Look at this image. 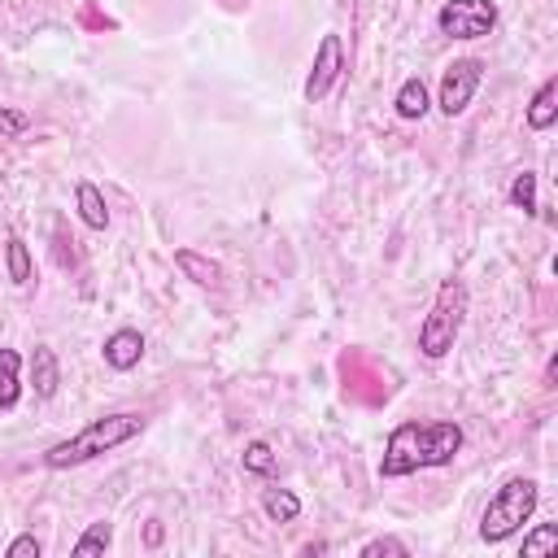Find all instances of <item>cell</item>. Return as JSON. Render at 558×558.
<instances>
[{
  "label": "cell",
  "mask_w": 558,
  "mask_h": 558,
  "mask_svg": "<svg viewBox=\"0 0 558 558\" xmlns=\"http://www.w3.org/2000/svg\"><path fill=\"white\" fill-rule=\"evenodd\" d=\"M392 105H397V118H405V122H418V118H427V109H432L427 83H423L418 74H410V78H405V83L397 87Z\"/></svg>",
  "instance_id": "8fae6325"
},
{
  "label": "cell",
  "mask_w": 558,
  "mask_h": 558,
  "mask_svg": "<svg viewBox=\"0 0 558 558\" xmlns=\"http://www.w3.org/2000/svg\"><path fill=\"white\" fill-rule=\"evenodd\" d=\"M527 126L532 131H549L554 122H558V78H545L541 87H536V96L527 100Z\"/></svg>",
  "instance_id": "7c38bea8"
},
{
  "label": "cell",
  "mask_w": 558,
  "mask_h": 558,
  "mask_svg": "<svg viewBox=\"0 0 558 558\" xmlns=\"http://www.w3.org/2000/svg\"><path fill=\"white\" fill-rule=\"evenodd\" d=\"M4 558H39V541L26 532V536H17V541H9V549H4Z\"/></svg>",
  "instance_id": "603a6c76"
},
{
  "label": "cell",
  "mask_w": 558,
  "mask_h": 558,
  "mask_svg": "<svg viewBox=\"0 0 558 558\" xmlns=\"http://www.w3.org/2000/svg\"><path fill=\"white\" fill-rule=\"evenodd\" d=\"M506 196H510L514 209H523V214L532 218V214L541 209V205H536V174H532V170H519V174L510 179V192H506Z\"/></svg>",
  "instance_id": "e0dca14e"
},
{
  "label": "cell",
  "mask_w": 558,
  "mask_h": 558,
  "mask_svg": "<svg viewBox=\"0 0 558 558\" xmlns=\"http://www.w3.org/2000/svg\"><path fill=\"white\" fill-rule=\"evenodd\" d=\"M466 305H471L466 283L462 279H440V288H436V296H432V305L418 323V353L423 357L440 362V357L453 353V344L462 336V323H466Z\"/></svg>",
  "instance_id": "3957f363"
},
{
  "label": "cell",
  "mask_w": 558,
  "mask_h": 558,
  "mask_svg": "<svg viewBox=\"0 0 558 558\" xmlns=\"http://www.w3.org/2000/svg\"><path fill=\"white\" fill-rule=\"evenodd\" d=\"M4 262H9V279H13L17 288H26V283H31V248H26L22 235H9V240H4Z\"/></svg>",
  "instance_id": "2e32d148"
},
{
  "label": "cell",
  "mask_w": 558,
  "mask_h": 558,
  "mask_svg": "<svg viewBox=\"0 0 558 558\" xmlns=\"http://www.w3.org/2000/svg\"><path fill=\"white\" fill-rule=\"evenodd\" d=\"M31 126V118L22 113V109H9V105H0V140H13V135H22Z\"/></svg>",
  "instance_id": "7402d4cb"
},
{
  "label": "cell",
  "mask_w": 558,
  "mask_h": 558,
  "mask_svg": "<svg viewBox=\"0 0 558 558\" xmlns=\"http://www.w3.org/2000/svg\"><path fill=\"white\" fill-rule=\"evenodd\" d=\"M244 471L248 475H270L275 471V449L266 440H248L244 445Z\"/></svg>",
  "instance_id": "ffe728a7"
},
{
  "label": "cell",
  "mask_w": 558,
  "mask_h": 558,
  "mask_svg": "<svg viewBox=\"0 0 558 558\" xmlns=\"http://www.w3.org/2000/svg\"><path fill=\"white\" fill-rule=\"evenodd\" d=\"M74 205H78V218H83L92 231H105V227H109L105 192H100L92 179H78V183H74Z\"/></svg>",
  "instance_id": "30bf717a"
},
{
  "label": "cell",
  "mask_w": 558,
  "mask_h": 558,
  "mask_svg": "<svg viewBox=\"0 0 558 558\" xmlns=\"http://www.w3.org/2000/svg\"><path fill=\"white\" fill-rule=\"evenodd\" d=\"M144 427H148V418H144V414H135V410L100 414V418H92L87 427H78L74 436H65V440H57L52 449H44V466H48V471L83 466V462H92V458H100V453L122 449V445H126V440H135Z\"/></svg>",
  "instance_id": "7a4b0ae2"
},
{
  "label": "cell",
  "mask_w": 558,
  "mask_h": 558,
  "mask_svg": "<svg viewBox=\"0 0 558 558\" xmlns=\"http://www.w3.org/2000/svg\"><path fill=\"white\" fill-rule=\"evenodd\" d=\"M554 549H558V527H554V523H536V527L523 536V558L554 554Z\"/></svg>",
  "instance_id": "d6986e66"
},
{
  "label": "cell",
  "mask_w": 558,
  "mask_h": 558,
  "mask_svg": "<svg viewBox=\"0 0 558 558\" xmlns=\"http://www.w3.org/2000/svg\"><path fill=\"white\" fill-rule=\"evenodd\" d=\"M105 362L113 366V371H131V366H140V357H144V336L135 331V327H118L109 340H105Z\"/></svg>",
  "instance_id": "ba28073f"
},
{
  "label": "cell",
  "mask_w": 558,
  "mask_h": 558,
  "mask_svg": "<svg viewBox=\"0 0 558 558\" xmlns=\"http://www.w3.org/2000/svg\"><path fill=\"white\" fill-rule=\"evenodd\" d=\"M31 388L39 401L57 397V388H61V362L48 344H35V353H31Z\"/></svg>",
  "instance_id": "9c48e42d"
},
{
  "label": "cell",
  "mask_w": 558,
  "mask_h": 558,
  "mask_svg": "<svg viewBox=\"0 0 558 558\" xmlns=\"http://www.w3.org/2000/svg\"><path fill=\"white\" fill-rule=\"evenodd\" d=\"M174 266H179L192 283H201V288H218V283H222L218 262H209V257H201V253H192V248H179V253H174Z\"/></svg>",
  "instance_id": "5bb4252c"
},
{
  "label": "cell",
  "mask_w": 558,
  "mask_h": 558,
  "mask_svg": "<svg viewBox=\"0 0 558 558\" xmlns=\"http://www.w3.org/2000/svg\"><path fill=\"white\" fill-rule=\"evenodd\" d=\"M340 78H344V39L336 31H327L314 48V65H310V78H305V100L310 105L327 100Z\"/></svg>",
  "instance_id": "52a82bcc"
},
{
  "label": "cell",
  "mask_w": 558,
  "mask_h": 558,
  "mask_svg": "<svg viewBox=\"0 0 558 558\" xmlns=\"http://www.w3.org/2000/svg\"><path fill=\"white\" fill-rule=\"evenodd\" d=\"M262 510L275 519V523H292L301 514V497L292 488H262Z\"/></svg>",
  "instance_id": "9a60e30c"
},
{
  "label": "cell",
  "mask_w": 558,
  "mask_h": 558,
  "mask_svg": "<svg viewBox=\"0 0 558 558\" xmlns=\"http://www.w3.org/2000/svg\"><path fill=\"white\" fill-rule=\"evenodd\" d=\"M384 554L405 558L410 549H405V541H397V536H375V541H366V545H362V558H384Z\"/></svg>",
  "instance_id": "44dd1931"
},
{
  "label": "cell",
  "mask_w": 558,
  "mask_h": 558,
  "mask_svg": "<svg viewBox=\"0 0 558 558\" xmlns=\"http://www.w3.org/2000/svg\"><path fill=\"white\" fill-rule=\"evenodd\" d=\"M22 397V353L0 349V410H13Z\"/></svg>",
  "instance_id": "4fadbf2b"
},
{
  "label": "cell",
  "mask_w": 558,
  "mask_h": 558,
  "mask_svg": "<svg viewBox=\"0 0 558 558\" xmlns=\"http://www.w3.org/2000/svg\"><path fill=\"white\" fill-rule=\"evenodd\" d=\"M480 78H484V61H475V57H458V61H449L445 74H440V96H436L440 113H445V118L466 113V105L475 100Z\"/></svg>",
  "instance_id": "8992f818"
},
{
  "label": "cell",
  "mask_w": 558,
  "mask_h": 558,
  "mask_svg": "<svg viewBox=\"0 0 558 558\" xmlns=\"http://www.w3.org/2000/svg\"><path fill=\"white\" fill-rule=\"evenodd\" d=\"M109 541H113V523L96 519V523L74 541V554H78V558H87V554H105V549H109Z\"/></svg>",
  "instance_id": "ac0fdd59"
},
{
  "label": "cell",
  "mask_w": 558,
  "mask_h": 558,
  "mask_svg": "<svg viewBox=\"0 0 558 558\" xmlns=\"http://www.w3.org/2000/svg\"><path fill=\"white\" fill-rule=\"evenodd\" d=\"M536 501H541V484H536V480H527V475L506 480V484L488 497V506H484V514H480V541H484V545L510 541V536L536 514Z\"/></svg>",
  "instance_id": "277c9868"
},
{
  "label": "cell",
  "mask_w": 558,
  "mask_h": 558,
  "mask_svg": "<svg viewBox=\"0 0 558 558\" xmlns=\"http://www.w3.org/2000/svg\"><path fill=\"white\" fill-rule=\"evenodd\" d=\"M436 26L449 39H484L497 26V4L493 0H445L436 13Z\"/></svg>",
  "instance_id": "5b68a950"
},
{
  "label": "cell",
  "mask_w": 558,
  "mask_h": 558,
  "mask_svg": "<svg viewBox=\"0 0 558 558\" xmlns=\"http://www.w3.org/2000/svg\"><path fill=\"white\" fill-rule=\"evenodd\" d=\"M462 440L466 436H462V427L453 418H440V423L405 418L384 440L379 475L384 480H401V475H414V471H427V466H449L458 458Z\"/></svg>",
  "instance_id": "6da1fadb"
}]
</instances>
